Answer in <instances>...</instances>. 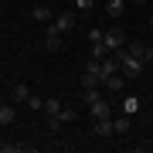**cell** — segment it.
<instances>
[{
	"mask_svg": "<svg viewBox=\"0 0 153 153\" xmlns=\"http://www.w3.org/2000/svg\"><path fill=\"white\" fill-rule=\"evenodd\" d=\"M116 58H119V71L126 78H140V71H143V65H146V61H140L136 55H129V51L126 48H119V51H112Z\"/></svg>",
	"mask_w": 153,
	"mask_h": 153,
	"instance_id": "cell-1",
	"label": "cell"
},
{
	"mask_svg": "<svg viewBox=\"0 0 153 153\" xmlns=\"http://www.w3.org/2000/svg\"><path fill=\"white\" fill-rule=\"evenodd\" d=\"M102 41H105L109 51H119V48H126V31L123 27H109V31L102 34Z\"/></svg>",
	"mask_w": 153,
	"mask_h": 153,
	"instance_id": "cell-2",
	"label": "cell"
},
{
	"mask_svg": "<svg viewBox=\"0 0 153 153\" xmlns=\"http://www.w3.org/2000/svg\"><path fill=\"white\" fill-rule=\"evenodd\" d=\"M51 24H55V27H58L61 34H68V31H75V24H78V17L71 14V10H61V14H55V21H51Z\"/></svg>",
	"mask_w": 153,
	"mask_h": 153,
	"instance_id": "cell-3",
	"label": "cell"
},
{
	"mask_svg": "<svg viewBox=\"0 0 153 153\" xmlns=\"http://www.w3.org/2000/svg\"><path fill=\"white\" fill-rule=\"evenodd\" d=\"M44 51H61V31L55 27V24L44 27Z\"/></svg>",
	"mask_w": 153,
	"mask_h": 153,
	"instance_id": "cell-4",
	"label": "cell"
},
{
	"mask_svg": "<svg viewBox=\"0 0 153 153\" xmlns=\"http://www.w3.org/2000/svg\"><path fill=\"white\" fill-rule=\"evenodd\" d=\"M31 21H38V24H48V21H55V10H51L48 4H38V7H31Z\"/></svg>",
	"mask_w": 153,
	"mask_h": 153,
	"instance_id": "cell-5",
	"label": "cell"
},
{
	"mask_svg": "<svg viewBox=\"0 0 153 153\" xmlns=\"http://www.w3.org/2000/svg\"><path fill=\"white\" fill-rule=\"evenodd\" d=\"M95 136H99V140H112V136H116V129H112V116L95 119Z\"/></svg>",
	"mask_w": 153,
	"mask_h": 153,
	"instance_id": "cell-6",
	"label": "cell"
},
{
	"mask_svg": "<svg viewBox=\"0 0 153 153\" xmlns=\"http://www.w3.org/2000/svg\"><path fill=\"white\" fill-rule=\"evenodd\" d=\"M88 112H92L95 119H105V116H112V105L105 102V99H95V102L88 105Z\"/></svg>",
	"mask_w": 153,
	"mask_h": 153,
	"instance_id": "cell-7",
	"label": "cell"
},
{
	"mask_svg": "<svg viewBox=\"0 0 153 153\" xmlns=\"http://www.w3.org/2000/svg\"><path fill=\"white\" fill-rule=\"evenodd\" d=\"M112 129H116V136H126V133H129V112L112 116Z\"/></svg>",
	"mask_w": 153,
	"mask_h": 153,
	"instance_id": "cell-8",
	"label": "cell"
},
{
	"mask_svg": "<svg viewBox=\"0 0 153 153\" xmlns=\"http://www.w3.org/2000/svg\"><path fill=\"white\" fill-rule=\"evenodd\" d=\"M99 85H102V78H99L92 68H85L82 71V88H99Z\"/></svg>",
	"mask_w": 153,
	"mask_h": 153,
	"instance_id": "cell-9",
	"label": "cell"
},
{
	"mask_svg": "<svg viewBox=\"0 0 153 153\" xmlns=\"http://www.w3.org/2000/svg\"><path fill=\"white\" fill-rule=\"evenodd\" d=\"M146 48H150V44H143V41H129V44H126V51L136 55L140 61H146Z\"/></svg>",
	"mask_w": 153,
	"mask_h": 153,
	"instance_id": "cell-10",
	"label": "cell"
},
{
	"mask_svg": "<svg viewBox=\"0 0 153 153\" xmlns=\"http://www.w3.org/2000/svg\"><path fill=\"white\" fill-rule=\"evenodd\" d=\"M123 10H126V0H105V14L109 17H123Z\"/></svg>",
	"mask_w": 153,
	"mask_h": 153,
	"instance_id": "cell-11",
	"label": "cell"
},
{
	"mask_svg": "<svg viewBox=\"0 0 153 153\" xmlns=\"http://www.w3.org/2000/svg\"><path fill=\"white\" fill-rule=\"evenodd\" d=\"M17 119V109L14 105H0V126H10Z\"/></svg>",
	"mask_w": 153,
	"mask_h": 153,
	"instance_id": "cell-12",
	"label": "cell"
},
{
	"mask_svg": "<svg viewBox=\"0 0 153 153\" xmlns=\"http://www.w3.org/2000/svg\"><path fill=\"white\" fill-rule=\"evenodd\" d=\"M10 95L17 99V102H27V95H31V88H27V85H24V82H17V85L10 88Z\"/></svg>",
	"mask_w": 153,
	"mask_h": 153,
	"instance_id": "cell-13",
	"label": "cell"
},
{
	"mask_svg": "<svg viewBox=\"0 0 153 153\" xmlns=\"http://www.w3.org/2000/svg\"><path fill=\"white\" fill-rule=\"evenodd\" d=\"M109 55H112V51L105 48V41H95V44H92V58H99V61H102V58H109Z\"/></svg>",
	"mask_w": 153,
	"mask_h": 153,
	"instance_id": "cell-14",
	"label": "cell"
},
{
	"mask_svg": "<svg viewBox=\"0 0 153 153\" xmlns=\"http://www.w3.org/2000/svg\"><path fill=\"white\" fill-rule=\"evenodd\" d=\"M61 112V102L58 99H44V116H58Z\"/></svg>",
	"mask_w": 153,
	"mask_h": 153,
	"instance_id": "cell-15",
	"label": "cell"
},
{
	"mask_svg": "<svg viewBox=\"0 0 153 153\" xmlns=\"http://www.w3.org/2000/svg\"><path fill=\"white\" fill-rule=\"evenodd\" d=\"M27 109H34V112H44V99L31 92V95H27Z\"/></svg>",
	"mask_w": 153,
	"mask_h": 153,
	"instance_id": "cell-16",
	"label": "cell"
},
{
	"mask_svg": "<svg viewBox=\"0 0 153 153\" xmlns=\"http://www.w3.org/2000/svg\"><path fill=\"white\" fill-rule=\"evenodd\" d=\"M136 109H140V99H133V95H129V99L123 102V112H129V116H133Z\"/></svg>",
	"mask_w": 153,
	"mask_h": 153,
	"instance_id": "cell-17",
	"label": "cell"
},
{
	"mask_svg": "<svg viewBox=\"0 0 153 153\" xmlns=\"http://www.w3.org/2000/svg\"><path fill=\"white\" fill-rule=\"evenodd\" d=\"M58 119L65 123V126H68V123H75V109H65V105H61V112H58Z\"/></svg>",
	"mask_w": 153,
	"mask_h": 153,
	"instance_id": "cell-18",
	"label": "cell"
},
{
	"mask_svg": "<svg viewBox=\"0 0 153 153\" xmlns=\"http://www.w3.org/2000/svg\"><path fill=\"white\" fill-rule=\"evenodd\" d=\"M102 34H105V31H99V27H92V31H88V41H92V44H95V41H102Z\"/></svg>",
	"mask_w": 153,
	"mask_h": 153,
	"instance_id": "cell-19",
	"label": "cell"
},
{
	"mask_svg": "<svg viewBox=\"0 0 153 153\" xmlns=\"http://www.w3.org/2000/svg\"><path fill=\"white\" fill-rule=\"evenodd\" d=\"M75 7H82V10H92V0H71Z\"/></svg>",
	"mask_w": 153,
	"mask_h": 153,
	"instance_id": "cell-20",
	"label": "cell"
},
{
	"mask_svg": "<svg viewBox=\"0 0 153 153\" xmlns=\"http://www.w3.org/2000/svg\"><path fill=\"white\" fill-rule=\"evenodd\" d=\"M146 65H153V44L146 48Z\"/></svg>",
	"mask_w": 153,
	"mask_h": 153,
	"instance_id": "cell-21",
	"label": "cell"
},
{
	"mask_svg": "<svg viewBox=\"0 0 153 153\" xmlns=\"http://www.w3.org/2000/svg\"><path fill=\"white\" fill-rule=\"evenodd\" d=\"M133 4H146V0H133Z\"/></svg>",
	"mask_w": 153,
	"mask_h": 153,
	"instance_id": "cell-22",
	"label": "cell"
},
{
	"mask_svg": "<svg viewBox=\"0 0 153 153\" xmlns=\"http://www.w3.org/2000/svg\"><path fill=\"white\" fill-rule=\"evenodd\" d=\"M150 27H153V14H150Z\"/></svg>",
	"mask_w": 153,
	"mask_h": 153,
	"instance_id": "cell-23",
	"label": "cell"
},
{
	"mask_svg": "<svg viewBox=\"0 0 153 153\" xmlns=\"http://www.w3.org/2000/svg\"><path fill=\"white\" fill-rule=\"evenodd\" d=\"M0 24H4V14H0Z\"/></svg>",
	"mask_w": 153,
	"mask_h": 153,
	"instance_id": "cell-24",
	"label": "cell"
}]
</instances>
